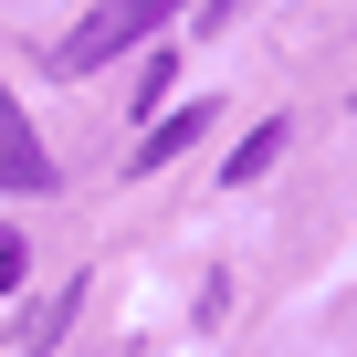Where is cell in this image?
Instances as JSON below:
<instances>
[{
	"instance_id": "cell-4",
	"label": "cell",
	"mask_w": 357,
	"mask_h": 357,
	"mask_svg": "<svg viewBox=\"0 0 357 357\" xmlns=\"http://www.w3.org/2000/svg\"><path fill=\"white\" fill-rule=\"evenodd\" d=\"M273 158H284V116H273V126H252V137L231 147V190H242V178H263Z\"/></svg>"
},
{
	"instance_id": "cell-1",
	"label": "cell",
	"mask_w": 357,
	"mask_h": 357,
	"mask_svg": "<svg viewBox=\"0 0 357 357\" xmlns=\"http://www.w3.org/2000/svg\"><path fill=\"white\" fill-rule=\"evenodd\" d=\"M168 22H178V0H95V11H84V22H74V32L43 53V63H53V74H105L116 53L158 43Z\"/></svg>"
},
{
	"instance_id": "cell-6",
	"label": "cell",
	"mask_w": 357,
	"mask_h": 357,
	"mask_svg": "<svg viewBox=\"0 0 357 357\" xmlns=\"http://www.w3.org/2000/svg\"><path fill=\"white\" fill-rule=\"evenodd\" d=\"M22 263H32V242H22L11 221H0V294H11V284H22Z\"/></svg>"
},
{
	"instance_id": "cell-2",
	"label": "cell",
	"mask_w": 357,
	"mask_h": 357,
	"mask_svg": "<svg viewBox=\"0 0 357 357\" xmlns=\"http://www.w3.org/2000/svg\"><path fill=\"white\" fill-rule=\"evenodd\" d=\"M53 178H63V168H53V147L32 137V116H22V95L0 84V190H22V200H32V190H53Z\"/></svg>"
},
{
	"instance_id": "cell-5",
	"label": "cell",
	"mask_w": 357,
	"mask_h": 357,
	"mask_svg": "<svg viewBox=\"0 0 357 357\" xmlns=\"http://www.w3.org/2000/svg\"><path fill=\"white\" fill-rule=\"evenodd\" d=\"M74 294H84V284H74ZM74 294H53V305H43V315H32V326H22V357H43V347H53V336H63V326H74Z\"/></svg>"
},
{
	"instance_id": "cell-3",
	"label": "cell",
	"mask_w": 357,
	"mask_h": 357,
	"mask_svg": "<svg viewBox=\"0 0 357 357\" xmlns=\"http://www.w3.org/2000/svg\"><path fill=\"white\" fill-rule=\"evenodd\" d=\"M200 126H221V105H168V116L137 137V158H126V168H137V178H158L168 158H190V147H200Z\"/></svg>"
}]
</instances>
